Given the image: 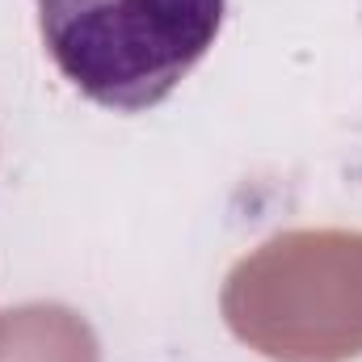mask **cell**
<instances>
[{"instance_id":"cell-1","label":"cell","mask_w":362,"mask_h":362,"mask_svg":"<svg viewBox=\"0 0 362 362\" xmlns=\"http://www.w3.org/2000/svg\"><path fill=\"white\" fill-rule=\"evenodd\" d=\"M223 13L228 0H38V34L72 89L139 114L206 59Z\"/></svg>"}]
</instances>
